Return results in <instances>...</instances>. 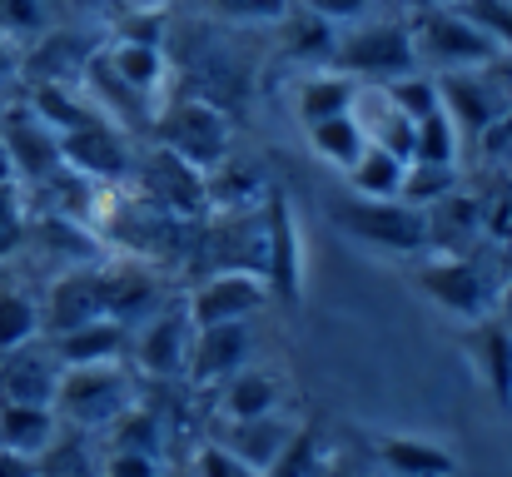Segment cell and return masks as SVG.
Segmentation results:
<instances>
[{
  "instance_id": "cell-24",
  "label": "cell",
  "mask_w": 512,
  "mask_h": 477,
  "mask_svg": "<svg viewBox=\"0 0 512 477\" xmlns=\"http://www.w3.org/2000/svg\"><path fill=\"white\" fill-rule=\"evenodd\" d=\"M378 463L393 477H453L458 473V458L443 448V443H428V438H408V433H388L373 443Z\"/></svg>"
},
{
  "instance_id": "cell-16",
  "label": "cell",
  "mask_w": 512,
  "mask_h": 477,
  "mask_svg": "<svg viewBox=\"0 0 512 477\" xmlns=\"http://www.w3.org/2000/svg\"><path fill=\"white\" fill-rule=\"evenodd\" d=\"M85 95H90V100L100 105V115H105L110 125H120V130H150V125H155V105L115 75V65L105 60V50H95V55L85 60Z\"/></svg>"
},
{
  "instance_id": "cell-39",
  "label": "cell",
  "mask_w": 512,
  "mask_h": 477,
  "mask_svg": "<svg viewBox=\"0 0 512 477\" xmlns=\"http://www.w3.org/2000/svg\"><path fill=\"white\" fill-rule=\"evenodd\" d=\"M209 10L224 20H239V25H269V20H284L294 10V0H209Z\"/></svg>"
},
{
  "instance_id": "cell-4",
  "label": "cell",
  "mask_w": 512,
  "mask_h": 477,
  "mask_svg": "<svg viewBox=\"0 0 512 477\" xmlns=\"http://www.w3.org/2000/svg\"><path fill=\"white\" fill-rule=\"evenodd\" d=\"M334 224H339L348 239L368 244V249H383V254H428V214L403 204V199H339L334 209Z\"/></svg>"
},
{
  "instance_id": "cell-7",
  "label": "cell",
  "mask_w": 512,
  "mask_h": 477,
  "mask_svg": "<svg viewBox=\"0 0 512 477\" xmlns=\"http://www.w3.org/2000/svg\"><path fill=\"white\" fill-rule=\"evenodd\" d=\"M264 284L269 299H279L284 309H299L304 299V234L294 219V204L284 189H274L264 199Z\"/></svg>"
},
{
  "instance_id": "cell-35",
  "label": "cell",
  "mask_w": 512,
  "mask_h": 477,
  "mask_svg": "<svg viewBox=\"0 0 512 477\" xmlns=\"http://www.w3.org/2000/svg\"><path fill=\"white\" fill-rule=\"evenodd\" d=\"M458 150H463V135L443 105L413 125V159L418 164H458Z\"/></svg>"
},
{
  "instance_id": "cell-1",
  "label": "cell",
  "mask_w": 512,
  "mask_h": 477,
  "mask_svg": "<svg viewBox=\"0 0 512 477\" xmlns=\"http://www.w3.org/2000/svg\"><path fill=\"white\" fill-rule=\"evenodd\" d=\"M493 259V244L478 254H433L418 264V289L443 309V314L463 318V323H483V318L498 314V299H503V284L512 279V264H488Z\"/></svg>"
},
{
  "instance_id": "cell-23",
  "label": "cell",
  "mask_w": 512,
  "mask_h": 477,
  "mask_svg": "<svg viewBox=\"0 0 512 477\" xmlns=\"http://www.w3.org/2000/svg\"><path fill=\"white\" fill-rule=\"evenodd\" d=\"M60 438V413L40 408V403H5L0 398V448L20 453V458H45L50 443Z\"/></svg>"
},
{
  "instance_id": "cell-42",
  "label": "cell",
  "mask_w": 512,
  "mask_h": 477,
  "mask_svg": "<svg viewBox=\"0 0 512 477\" xmlns=\"http://www.w3.org/2000/svg\"><path fill=\"white\" fill-rule=\"evenodd\" d=\"M40 30H45L40 0H0V40H10V35H40Z\"/></svg>"
},
{
  "instance_id": "cell-50",
  "label": "cell",
  "mask_w": 512,
  "mask_h": 477,
  "mask_svg": "<svg viewBox=\"0 0 512 477\" xmlns=\"http://www.w3.org/2000/svg\"><path fill=\"white\" fill-rule=\"evenodd\" d=\"M130 5H150V0H130Z\"/></svg>"
},
{
  "instance_id": "cell-12",
  "label": "cell",
  "mask_w": 512,
  "mask_h": 477,
  "mask_svg": "<svg viewBox=\"0 0 512 477\" xmlns=\"http://www.w3.org/2000/svg\"><path fill=\"white\" fill-rule=\"evenodd\" d=\"M0 145H5V155H10V164H15V174H20L25 189H40L45 179H55V174L65 169L60 135H55L30 105L5 110V120H0Z\"/></svg>"
},
{
  "instance_id": "cell-8",
  "label": "cell",
  "mask_w": 512,
  "mask_h": 477,
  "mask_svg": "<svg viewBox=\"0 0 512 477\" xmlns=\"http://www.w3.org/2000/svg\"><path fill=\"white\" fill-rule=\"evenodd\" d=\"M438 95H443V110L453 115L458 135L473 140V145L488 135L493 120H503V115L512 110V85L498 75V65L438 75Z\"/></svg>"
},
{
  "instance_id": "cell-47",
  "label": "cell",
  "mask_w": 512,
  "mask_h": 477,
  "mask_svg": "<svg viewBox=\"0 0 512 477\" xmlns=\"http://www.w3.org/2000/svg\"><path fill=\"white\" fill-rule=\"evenodd\" d=\"M0 477H40V463L35 458H20L10 448H0Z\"/></svg>"
},
{
  "instance_id": "cell-27",
  "label": "cell",
  "mask_w": 512,
  "mask_h": 477,
  "mask_svg": "<svg viewBox=\"0 0 512 477\" xmlns=\"http://www.w3.org/2000/svg\"><path fill=\"white\" fill-rule=\"evenodd\" d=\"M105 60H110L115 75H120L130 90H140L145 100H155V95L165 90V80H170V55H165V45L115 40V45H105Z\"/></svg>"
},
{
  "instance_id": "cell-22",
  "label": "cell",
  "mask_w": 512,
  "mask_h": 477,
  "mask_svg": "<svg viewBox=\"0 0 512 477\" xmlns=\"http://www.w3.org/2000/svg\"><path fill=\"white\" fill-rule=\"evenodd\" d=\"M284 408V388L274 373L264 368H239L234 378L219 383V418L224 423H249V418H269Z\"/></svg>"
},
{
  "instance_id": "cell-49",
  "label": "cell",
  "mask_w": 512,
  "mask_h": 477,
  "mask_svg": "<svg viewBox=\"0 0 512 477\" xmlns=\"http://www.w3.org/2000/svg\"><path fill=\"white\" fill-rule=\"evenodd\" d=\"M10 65H15V55H10V45H5V40H0V75H5V70H10Z\"/></svg>"
},
{
  "instance_id": "cell-2",
  "label": "cell",
  "mask_w": 512,
  "mask_h": 477,
  "mask_svg": "<svg viewBox=\"0 0 512 477\" xmlns=\"http://www.w3.org/2000/svg\"><path fill=\"white\" fill-rule=\"evenodd\" d=\"M413 50H418V65L428 75H453V70H483V65H498L508 50L483 30L473 25L458 5H428L413 25Z\"/></svg>"
},
{
  "instance_id": "cell-20",
  "label": "cell",
  "mask_w": 512,
  "mask_h": 477,
  "mask_svg": "<svg viewBox=\"0 0 512 477\" xmlns=\"http://www.w3.org/2000/svg\"><path fill=\"white\" fill-rule=\"evenodd\" d=\"M299 433V423L294 418H284V413H269V418H249V423H229L224 428V438H214V443H224L234 458H244L249 468H259V473H269L274 463H279V453L289 448V438Z\"/></svg>"
},
{
  "instance_id": "cell-48",
  "label": "cell",
  "mask_w": 512,
  "mask_h": 477,
  "mask_svg": "<svg viewBox=\"0 0 512 477\" xmlns=\"http://www.w3.org/2000/svg\"><path fill=\"white\" fill-rule=\"evenodd\" d=\"M498 318H503V323L512 328V279L503 284V299H498Z\"/></svg>"
},
{
  "instance_id": "cell-18",
  "label": "cell",
  "mask_w": 512,
  "mask_h": 477,
  "mask_svg": "<svg viewBox=\"0 0 512 477\" xmlns=\"http://www.w3.org/2000/svg\"><path fill=\"white\" fill-rule=\"evenodd\" d=\"M423 214H428V249H438V254H468L488 229V204L463 189H453L448 199H438Z\"/></svg>"
},
{
  "instance_id": "cell-25",
  "label": "cell",
  "mask_w": 512,
  "mask_h": 477,
  "mask_svg": "<svg viewBox=\"0 0 512 477\" xmlns=\"http://www.w3.org/2000/svg\"><path fill=\"white\" fill-rule=\"evenodd\" d=\"M358 90H363V85H358L353 75H343V70H319V75L299 80V90H294V115L304 120V130L319 125V120L348 115L353 100H358Z\"/></svg>"
},
{
  "instance_id": "cell-36",
  "label": "cell",
  "mask_w": 512,
  "mask_h": 477,
  "mask_svg": "<svg viewBox=\"0 0 512 477\" xmlns=\"http://www.w3.org/2000/svg\"><path fill=\"white\" fill-rule=\"evenodd\" d=\"M458 189V164H408V179H403V204L413 209H433L438 199H448Z\"/></svg>"
},
{
  "instance_id": "cell-34",
  "label": "cell",
  "mask_w": 512,
  "mask_h": 477,
  "mask_svg": "<svg viewBox=\"0 0 512 477\" xmlns=\"http://www.w3.org/2000/svg\"><path fill=\"white\" fill-rule=\"evenodd\" d=\"M284 35H289V55L294 60H329L334 65V50H339V25H329L324 15L304 10V15H284Z\"/></svg>"
},
{
  "instance_id": "cell-30",
  "label": "cell",
  "mask_w": 512,
  "mask_h": 477,
  "mask_svg": "<svg viewBox=\"0 0 512 477\" xmlns=\"http://www.w3.org/2000/svg\"><path fill=\"white\" fill-rule=\"evenodd\" d=\"M40 333H45L40 304H35L20 284H5V279H0V353H15V348L35 343Z\"/></svg>"
},
{
  "instance_id": "cell-14",
  "label": "cell",
  "mask_w": 512,
  "mask_h": 477,
  "mask_svg": "<svg viewBox=\"0 0 512 477\" xmlns=\"http://www.w3.org/2000/svg\"><path fill=\"white\" fill-rule=\"evenodd\" d=\"M60 159H65V169H75L95 184H120V179H130V164H135L130 145H125V130L110 125V120L60 135Z\"/></svg>"
},
{
  "instance_id": "cell-44",
  "label": "cell",
  "mask_w": 512,
  "mask_h": 477,
  "mask_svg": "<svg viewBox=\"0 0 512 477\" xmlns=\"http://www.w3.org/2000/svg\"><path fill=\"white\" fill-rule=\"evenodd\" d=\"M378 0H304V10L324 15L329 25H343V20H363Z\"/></svg>"
},
{
  "instance_id": "cell-46",
  "label": "cell",
  "mask_w": 512,
  "mask_h": 477,
  "mask_svg": "<svg viewBox=\"0 0 512 477\" xmlns=\"http://www.w3.org/2000/svg\"><path fill=\"white\" fill-rule=\"evenodd\" d=\"M20 174H15V164H10V155H5V145H0V204H25L20 199Z\"/></svg>"
},
{
  "instance_id": "cell-41",
  "label": "cell",
  "mask_w": 512,
  "mask_h": 477,
  "mask_svg": "<svg viewBox=\"0 0 512 477\" xmlns=\"http://www.w3.org/2000/svg\"><path fill=\"white\" fill-rule=\"evenodd\" d=\"M189 473H194V477H264L259 468H249L244 458H234L224 443H204V448L194 453Z\"/></svg>"
},
{
  "instance_id": "cell-5",
  "label": "cell",
  "mask_w": 512,
  "mask_h": 477,
  "mask_svg": "<svg viewBox=\"0 0 512 477\" xmlns=\"http://www.w3.org/2000/svg\"><path fill=\"white\" fill-rule=\"evenodd\" d=\"M334 70L353 75L358 85H388V80H403L423 65L413 50V30L403 20H378V25H358V30L339 35Z\"/></svg>"
},
{
  "instance_id": "cell-38",
  "label": "cell",
  "mask_w": 512,
  "mask_h": 477,
  "mask_svg": "<svg viewBox=\"0 0 512 477\" xmlns=\"http://www.w3.org/2000/svg\"><path fill=\"white\" fill-rule=\"evenodd\" d=\"M383 90H388V100H393L413 125L443 105V95H438V75H428V70H413V75H403V80H388Z\"/></svg>"
},
{
  "instance_id": "cell-32",
  "label": "cell",
  "mask_w": 512,
  "mask_h": 477,
  "mask_svg": "<svg viewBox=\"0 0 512 477\" xmlns=\"http://www.w3.org/2000/svg\"><path fill=\"white\" fill-rule=\"evenodd\" d=\"M309 145H314V155L329 159L334 169H353V159L368 150V135H363V125H358L353 110H348V115H334V120L309 125Z\"/></svg>"
},
{
  "instance_id": "cell-40",
  "label": "cell",
  "mask_w": 512,
  "mask_h": 477,
  "mask_svg": "<svg viewBox=\"0 0 512 477\" xmlns=\"http://www.w3.org/2000/svg\"><path fill=\"white\" fill-rule=\"evenodd\" d=\"M458 10L473 25H483L503 50H512V0H458Z\"/></svg>"
},
{
  "instance_id": "cell-10",
  "label": "cell",
  "mask_w": 512,
  "mask_h": 477,
  "mask_svg": "<svg viewBox=\"0 0 512 477\" xmlns=\"http://www.w3.org/2000/svg\"><path fill=\"white\" fill-rule=\"evenodd\" d=\"M95 318H110V269L105 264H85V269H70L50 284L45 294V309L40 323L50 338L70 333V328H85Z\"/></svg>"
},
{
  "instance_id": "cell-13",
  "label": "cell",
  "mask_w": 512,
  "mask_h": 477,
  "mask_svg": "<svg viewBox=\"0 0 512 477\" xmlns=\"http://www.w3.org/2000/svg\"><path fill=\"white\" fill-rule=\"evenodd\" d=\"M189 343H194V323L179 299V304H165L160 314H150L140 338L130 343V353H135L145 378H179L189 368Z\"/></svg>"
},
{
  "instance_id": "cell-11",
  "label": "cell",
  "mask_w": 512,
  "mask_h": 477,
  "mask_svg": "<svg viewBox=\"0 0 512 477\" xmlns=\"http://www.w3.org/2000/svg\"><path fill=\"white\" fill-rule=\"evenodd\" d=\"M140 179H145V199L160 214H170V219H199V214H209V174L194 169L189 159H179L174 150H165V145L150 150Z\"/></svg>"
},
{
  "instance_id": "cell-33",
  "label": "cell",
  "mask_w": 512,
  "mask_h": 477,
  "mask_svg": "<svg viewBox=\"0 0 512 477\" xmlns=\"http://www.w3.org/2000/svg\"><path fill=\"white\" fill-rule=\"evenodd\" d=\"M110 448L115 453H150V458H160L165 453V423H160V413L145 408V403H135L130 413H120L110 423Z\"/></svg>"
},
{
  "instance_id": "cell-6",
  "label": "cell",
  "mask_w": 512,
  "mask_h": 477,
  "mask_svg": "<svg viewBox=\"0 0 512 477\" xmlns=\"http://www.w3.org/2000/svg\"><path fill=\"white\" fill-rule=\"evenodd\" d=\"M155 135H160V145L174 150L179 159H189L194 169H219L224 159H229V115L214 105V100H204V95H184V100H174L165 115H155Z\"/></svg>"
},
{
  "instance_id": "cell-37",
  "label": "cell",
  "mask_w": 512,
  "mask_h": 477,
  "mask_svg": "<svg viewBox=\"0 0 512 477\" xmlns=\"http://www.w3.org/2000/svg\"><path fill=\"white\" fill-rule=\"evenodd\" d=\"M324 468H329V458H324V438H319V428L299 423V433L289 438V448L279 453V463H274L264 477H319Z\"/></svg>"
},
{
  "instance_id": "cell-15",
  "label": "cell",
  "mask_w": 512,
  "mask_h": 477,
  "mask_svg": "<svg viewBox=\"0 0 512 477\" xmlns=\"http://www.w3.org/2000/svg\"><path fill=\"white\" fill-rule=\"evenodd\" d=\"M249 348H254V333L249 323H214V328H194V343H189V383L199 388H219L224 378H234L239 368H249Z\"/></svg>"
},
{
  "instance_id": "cell-9",
  "label": "cell",
  "mask_w": 512,
  "mask_h": 477,
  "mask_svg": "<svg viewBox=\"0 0 512 477\" xmlns=\"http://www.w3.org/2000/svg\"><path fill=\"white\" fill-rule=\"evenodd\" d=\"M269 304V284L254 269H214L189 299V323L194 328H214V323H249Z\"/></svg>"
},
{
  "instance_id": "cell-29",
  "label": "cell",
  "mask_w": 512,
  "mask_h": 477,
  "mask_svg": "<svg viewBox=\"0 0 512 477\" xmlns=\"http://www.w3.org/2000/svg\"><path fill=\"white\" fill-rule=\"evenodd\" d=\"M358 199H403V179H408V159H398L383 145H368L353 159V169H343Z\"/></svg>"
},
{
  "instance_id": "cell-31",
  "label": "cell",
  "mask_w": 512,
  "mask_h": 477,
  "mask_svg": "<svg viewBox=\"0 0 512 477\" xmlns=\"http://www.w3.org/2000/svg\"><path fill=\"white\" fill-rule=\"evenodd\" d=\"M269 194H264V184H259V174L254 169H239V164H219V169H209V209H224V214H249V209H259Z\"/></svg>"
},
{
  "instance_id": "cell-26",
  "label": "cell",
  "mask_w": 512,
  "mask_h": 477,
  "mask_svg": "<svg viewBox=\"0 0 512 477\" xmlns=\"http://www.w3.org/2000/svg\"><path fill=\"white\" fill-rule=\"evenodd\" d=\"M25 105H30L55 135H70V130H85V125H100V120H105L90 95H80V90H70V85H60V80L30 85V100H25Z\"/></svg>"
},
{
  "instance_id": "cell-19",
  "label": "cell",
  "mask_w": 512,
  "mask_h": 477,
  "mask_svg": "<svg viewBox=\"0 0 512 477\" xmlns=\"http://www.w3.org/2000/svg\"><path fill=\"white\" fill-rule=\"evenodd\" d=\"M130 348V328L120 318H95L85 328H70L60 338H50V353L60 358V368H90V363H120V353Z\"/></svg>"
},
{
  "instance_id": "cell-43",
  "label": "cell",
  "mask_w": 512,
  "mask_h": 477,
  "mask_svg": "<svg viewBox=\"0 0 512 477\" xmlns=\"http://www.w3.org/2000/svg\"><path fill=\"white\" fill-rule=\"evenodd\" d=\"M100 477H165V463L150 458V453H105L100 463Z\"/></svg>"
},
{
  "instance_id": "cell-17",
  "label": "cell",
  "mask_w": 512,
  "mask_h": 477,
  "mask_svg": "<svg viewBox=\"0 0 512 477\" xmlns=\"http://www.w3.org/2000/svg\"><path fill=\"white\" fill-rule=\"evenodd\" d=\"M60 358L50 348H15L5 353L0 363V398L5 403H40V408H55V388H60Z\"/></svg>"
},
{
  "instance_id": "cell-28",
  "label": "cell",
  "mask_w": 512,
  "mask_h": 477,
  "mask_svg": "<svg viewBox=\"0 0 512 477\" xmlns=\"http://www.w3.org/2000/svg\"><path fill=\"white\" fill-rule=\"evenodd\" d=\"M25 234H35L50 254L70 259L75 269H85V264H100V259H105V239H100L90 224L65 219V214H40L35 224H25Z\"/></svg>"
},
{
  "instance_id": "cell-3",
  "label": "cell",
  "mask_w": 512,
  "mask_h": 477,
  "mask_svg": "<svg viewBox=\"0 0 512 477\" xmlns=\"http://www.w3.org/2000/svg\"><path fill=\"white\" fill-rule=\"evenodd\" d=\"M140 403V383L120 363H90V368H65L55 388V413L60 423H75L80 433L110 428L120 413Z\"/></svg>"
},
{
  "instance_id": "cell-21",
  "label": "cell",
  "mask_w": 512,
  "mask_h": 477,
  "mask_svg": "<svg viewBox=\"0 0 512 477\" xmlns=\"http://www.w3.org/2000/svg\"><path fill=\"white\" fill-rule=\"evenodd\" d=\"M468 348H473V363H478V373H483L493 403H498L503 413H512V328L498 314L483 318V323H473Z\"/></svg>"
},
{
  "instance_id": "cell-45",
  "label": "cell",
  "mask_w": 512,
  "mask_h": 477,
  "mask_svg": "<svg viewBox=\"0 0 512 477\" xmlns=\"http://www.w3.org/2000/svg\"><path fill=\"white\" fill-rule=\"evenodd\" d=\"M478 145H483V155H488V159L512 155V110L503 115V120H493V125H488V135H483Z\"/></svg>"
}]
</instances>
